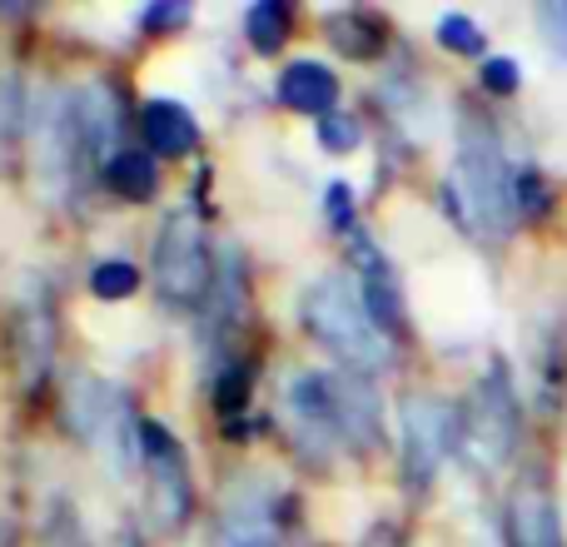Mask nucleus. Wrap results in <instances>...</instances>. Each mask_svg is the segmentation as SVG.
Instances as JSON below:
<instances>
[{
  "instance_id": "obj_15",
  "label": "nucleus",
  "mask_w": 567,
  "mask_h": 547,
  "mask_svg": "<svg viewBox=\"0 0 567 547\" xmlns=\"http://www.w3.org/2000/svg\"><path fill=\"white\" fill-rule=\"evenodd\" d=\"M508 547H563L558 503H553L548 483L523 478L508 498Z\"/></svg>"
},
{
  "instance_id": "obj_1",
  "label": "nucleus",
  "mask_w": 567,
  "mask_h": 547,
  "mask_svg": "<svg viewBox=\"0 0 567 547\" xmlns=\"http://www.w3.org/2000/svg\"><path fill=\"white\" fill-rule=\"evenodd\" d=\"M299 329L319 343L323 353L339 359V369L349 373H383L393 363L389 333L373 323L369 303H363L359 283L349 274H319L313 283H303L299 293Z\"/></svg>"
},
{
  "instance_id": "obj_3",
  "label": "nucleus",
  "mask_w": 567,
  "mask_h": 547,
  "mask_svg": "<svg viewBox=\"0 0 567 547\" xmlns=\"http://www.w3.org/2000/svg\"><path fill=\"white\" fill-rule=\"evenodd\" d=\"M65 423L100 463H110V468L120 473V478L135 473L140 429H145V423L135 419L130 393L120 389V383L100 379V373H90V369H70V379H65Z\"/></svg>"
},
{
  "instance_id": "obj_20",
  "label": "nucleus",
  "mask_w": 567,
  "mask_h": 547,
  "mask_svg": "<svg viewBox=\"0 0 567 547\" xmlns=\"http://www.w3.org/2000/svg\"><path fill=\"white\" fill-rule=\"evenodd\" d=\"M245 35H249V45H255L259 55L279 50L284 35H289V6H279V0H265V6H255L245 16Z\"/></svg>"
},
{
  "instance_id": "obj_18",
  "label": "nucleus",
  "mask_w": 567,
  "mask_h": 547,
  "mask_svg": "<svg viewBox=\"0 0 567 547\" xmlns=\"http://www.w3.org/2000/svg\"><path fill=\"white\" fill-rule=\"evenodd\" d=\"M140 130H145V145L150 155L159 159H175V155H189L199 140V125L179 100H150L145 115H140Z\"/></svg>"
},
{
  "instance_id": "obj_12",
  "label": "nucleus",
  "mask_w": 567,
  "mask_h": 547,
  "mask_svg": "<svg viewBox=\"0 0 567 547\" xmlns=\"http://www.w3.org/2000/svg\"><path fill=\"white\" fill-rule=\"evenodd\" d=\"M343 249H349V274H353V283H359L363 303H369L373 323H379L383 333H399L403 329V283H399L393 259L383 255V245L369 229H349Z\"/></svg>"
},
{
  "instance_id": "obj_10",
  "label": "nucleus",
  "mask_w": 567,
  "mask_h": 547,
  "mask_svg": "<svg viewBox=\"0 0 567 547\" xmlns=\"http://www.w3.org/2000/svg\"><path fill=\"white\" fill-rule=\"evenodd\" d=\"M55 293L40 274H25L16 299V319H10V353H16V373L20 389H40L50 373V359H55Z\"/></svg>"
},
{
  "instance_id": "obj_11",
  "label": "nucleus",
  "mask_w": 567,
  "mask_h": 547,
  "mask_svg": "<svg viewBox=\"0 0 567 547\" xmlns=\"http://www.w3.org/2000/svg\"><path fill=\"white\" fill-rule=\"evenodd\" d=\"M284 493L265 478L239 483L225 493V513L215 523L209 547H284Z\"/></svg>"
},
{
  "instance_id": "obj_24",
  "label": "nucleus",
  "mask_w": 567,
  "mask_h": 547,
  "mask_svg": "<svg viewBox=\"0 0 567 547\" xmlns=\"http://www.w3.org/2000/svg\"><path fill=\"white\" fill-rule=\"evenodd\" d=\"M439 45L453 50V55H483V25L468 20L463 10H449L439 20Z\"/></svg>"
},
{
  "instance_id": "obj_21",
  "label": "nucleus",
  "mask_w": 567,
  "mask_h": 547,
  "mask_svg": "<svg viewBox=\"0 0 567 547\" xmlns=\"http://www.w3.org/2000/svg\"><path fill=\"white\" fill-rule=\"evenodd\" d=\"M40 533H45V547H90L85 538V523H80L75 503L65 498V493H55L45 508V523H40Z\"/></svg>"
},
{
  "instance_id": "obj_26",
  "label": "nucleus",
  "mask_w": 567,
  "mask_h": 547,
  "mask_svg": "<svg viewBox=\"0 0 567 547\" xmlns=\"http://www.w3.org/2000/svg\"><path fill=\"white\" fill-rule=\"evenodd\" d=\"M538 30H543V40H548L553 55L567 60V0H548V6H538Z\"/></svg>"
},
{
  "instance_id": "obj_25",
  "label": "nucleus",
  "mask_w": 567,
  "mask_h": 547,
  "mask_svg": "<svg viewBox=\"0 0 567 547\" xmlns=\"http://www.w3.org/2000/svg\"><path fill=\"white\" fill-rule=\"evenodd\" d=\"M359 140H363V125H359L353 115H329V120H319V145L333 149V155H349V149H359Z\"/></svg>"
},
{
  "instance_id": "obj_27",
  "label": "nucleus",
  "mask_w": 567,
  "mask_h": 547,
  "mask_svg": "<svg viewBox=\"0 0 567 547\" xmlns=\"http://www.w3.org/2000/svg\"><path fill=\"white\" fill-rule=\"evenodd\" d=\"M518 80H523L518 60H508V55L483 60V85H488L493 95H513V90H518Z\"/></svg>"
},
{
  "instance_id": "obj_8",
  "label": "nucleus",
  "mask_w": 567,
  "mask_h": 547,
  "mask_svg": "<svg viewBox=\"0 0 567 547\" xmlns=\"http://www.w3.org/2000/svg\"><path fill=\"white\" fill-rule=\"evenodd\" d=\"M518 448V399L503 369H488L463 409V453L478 468H503Z\"/></svg>"
},
{
  "instance_id": "obj_23",
  "label": "nucleus",
  "mask_w": 567,
  "mask_h": 547,
  "mask_svg": "<svg viewBox=\"0 0 567 547\" xmlns=\"http://www.w3.org/2000/svg\"><path fill=\"white\" fill-rule=\"evenodd\" d=\"M329 35H333V45L343 50V55H373V40H379V25H373L369 16H359V10H349V16H333L329 20Z\"/></svg>"
},
{
  "instance_id": "obj_6",
  "label": "nucleus",
  "mask_w": 567,
  "mask_h": 547,
  "mask_svg": "<svg viewBox=\"0 0 567 547\" xmlns=\"http://www.w3.org/2000/svg\"><path fill=\"white\" fill-rule=\"evenodd\" d=\"M284 423L293 433V448L313 468H329L349 448L343 419H339V389H333L329 369H293L284 379Z\"/></svg>"
},
{
  "instance_id": "obj_29",
  "label": "nucleus",
  "mask_w": 567,
  "mask_h": 547,
  "mask_svg": "<svg viewBox=\"0 0 567 547\" xmlns=\"http://www.w3.org/2000/svg\"><path fill=\"white\" fill-rule=\"evenodd\" d=\"M359 547H403V538L389 528V523H379V528H373V533H369V538H363Z\"/></svg>"
},
{
  "instance_id": "obj_16",
  "label": "nucleus",
  "mask_w": 567,
  "mask_h": 547,
  "mask_svg": "<svg viewBox=\"0 0 567 547\" xmlns=\"http://www.w3.org/2000/svg\"><path fill=\"white\" fill-rule=\"evenodd\" d=\"M279 100L293 110V115L309 120H329L333 105H339V80L323 60H293L279 75Z\"/></svg>"
},
{
  "instance_id": "obj_13",
  "label": "nucleus",
  "mask_w": 567,
  "mask_h": 547,
  "mask_svg": "<svg viewBox=\"0 0 567 547\" xmlns=\"http://www.w3.org/2000/svg\"><path fill=\"white\" fill-rule=\"evenodd\" d=\"M199 313H205V319H199L205 339H225V333H235L239 323H245V313H249V269H245V249H239L235 239L215 255V283H209V299H205Z\"/></svg>"
},
{
  "instance_id": "obj_28",
  "label": "nucleus",
  "mask_w": 567,
  "mask_h": 547,
  "mask_svg": "<svg viewBox=\"0 0 567 547\" xmlns=\"http://www.w3.org/2000/svg\"><path fill=\"white\" fill-rule=\"evenodd\" d=\"M175 20H189L185 6H165V10H145V25H175Z\"/></svg>"
},
{
  "instance_id": "obj_5",
  "label": "nucleus",
  "mask_w": 567,
  "mask_h": 547,
  "mask_svg": "<svg viewBox=\"0 0 567 547\" xmlns=\"http://www.w3.org/2000/svg\"><path fill=\"white\" fill-rule=\"evenodd\" d=\"M30 155H35L40 185L55 199L75 195L80 175L90 169V149L80 135L75 115V90H45L40 100H30Z\"/></svg>"
},
{
  "instance_id": "obj_14",
  "label": "nucleus",
  "mask_w": 567,
  "mask_h": 547,
  "mask_svg": "<svg viewBox=\"0 0 567 547\" xmlns=\"http://www.w3.org/2000/svg\"><path fill=\"white\" fill-rule=\"evenodd\" d=\"M75 115H80V135H85V149H90V165L105 169L110 159L120 155V120H125V105L120 95L105 85V80H85L75 85Z\"/></svg>"
},
{
  "instance_id": "obj_2",
  "label": "nucleus",
  "mask_w": 567,
  "mask_h": 547,
  "mask_svg": "<svg viewBox=\"0 0 567 547\" xmlns=\"http://www.w3.org/2000/svg\"><path fill=\"white\" fill-rule=\"evenodd\" d=\"M453 199L463 219L483 235H503L518 219V169L508 165L498 130L483 115H463L458 159H453Z\"/></svg>"
},
{
  "instance_id": "obj_4",
  "label": "nucleus",
  "mask_w": 567,
  "mask_h": 547,
  "mask_svg": "<svg viewBox=\"0 0 567 547\" xmlns=\"http://www.w3.org/2000/svg\"><path fill=\"white\" fill-rule=\"evenodd\" d=\"M150 283L169 309H205L209 283H215V255H209L205 225L189 205H175L155 235V259H150Z\"/></svg>"
},
{
  "instance_id": "obj_19",
  "label": "nucleus",
  "mask_w": 567,
  "mask_h": 547,
  "mask_svg": "<svg viewBox=\"0 0 567 547\" xmlns=\"http://www.w3.org/2000/svg\"><path fill=\"white\" fill-rule=\"evenodd\" d=\"M105 185H110V195H120V199H130V205H140V199H150L155 195V159L150 155H140V149H120L115 159H110L105 169Z\"/></svg>"
},
{
  "instance_id": "obj_30",
  "label": "nucleus",
  "mask_w": 567,
  "mask_h": 547,
  "mask_svg": "<svg viewBox=\"0 0 567 547\" xmlns=\"http://www.w3.org/2000/svg\"><path fill=\"white\" fill-rule=\"evenodd\" d=\"M0 547H10V533H6V523H0Z\"/></svg>"
},
{
  "instance_id": "obj_9",
  "label": "nucleus",
  "mask_w": 567,
  "mask_h": 547,
  "mask_svg": "<svg viewBox=\"0 0 567 547\" xmlns=\"http://www.w3.org/2000/svg\"><path fill=\"white\" fill-rule=\"evenodd\" d=\"M140 468H145V503L155 513V528L175 533L189 518L195 483H189V458L179 448V438L155 419L140 429Z\"/></svg>"
},
{
  "instance_id": "obj_22",
  "label": "nucleus",
  "mask_w": 567,
  "mask_h": 547,
  "mask_svg": "<svg viewBox=\"0 0 567 547\" xmlns=\"http://www.w3.org/2000/svg\"><path fill=\"white\" fill-rule=\"evenodd\" d=\"M135 289H140V269L130 265V259H100V265L90 269V293L105 303L130 299Z\"/></svg>"
},
{
  "instance_id": "obj_17",
  "label": "nucleus",
  "mask_w": 567,
  "mask_h": 547,
  "mask_svg": "<svg viewBox=\"0 0 567 547\" xmlns=\"http://www.w3.org/2000/svg\"><path fill=\"white\" fill-rule=\"evenodd\" d=\"M333 389H339V419H343V438L349 448H373L383 438V419H379V393H373V379L349 369H333Z\"/></svg>"
},
{
  "instance_id": "obj_7",
  "label": "nucleus",
  "mask_w": 567,
  "mask_h": 547,
  "mask_svg": "<svg viewBox=\"0 0 567 547\" xmlns=\"http://www.w3.org/2000/svg\"><path fill=\"white\" fill-rule=\"evenodd\" d=\"M453 448H463V409L439 393H409L399 409V458L409 488H433Z\"/></svg>"
}]
</instances>
